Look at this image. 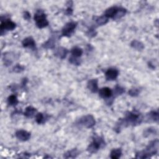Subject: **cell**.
Returning <instances> with one entry per match:
<instances>
[{
  "mask_svg": "<svg viewBox=\"0 0 159 159\" xmlns=\"http://www.w3.org/2000/svg\"><path fill=\"white\" fill-rule=\"evenodd\" d=\"M55 44H56V39L54 37H51L47 41H46L42 47L46 49H52L55 47Z\"/></svg>",
  "mask_w": 159,
  "mask_h": 159,
  "instance_id": "17",
  "label": "cell"
},
{
  "mask_svg": "<svg viewBox=\"0 0 159 159\" xmlns=\"http://www.w3.org/2000/svg\"><path fill=\"white\" fill-rule=\"evenodd\" d=\"M126 13H127V10H126L125 9H124L123 8H119L118 10V12H117L116 14L115 15L113 19L118 20V19H120L121 18H123V16H125Z\"/></svg>",
  "mask_w": 159,
  "mask_h": 159,
  "instance_id": "25",
  "label": "cell"
},
{
  "mask_svg": "<svg viewBox=\"0 0 159 159\" xmlns=\"http://www.w3.org/2000/svg\"><path fill=\"white\" fill-rule=\"evenodd\" d=\"M147 119L149 121L158 122V111H152L147 115Z\"/></svg>",
  "mask_w": 159,
  "mask_h": 159,
  "instance_id": "16",
  "label": "cell"
},
{
  "mask_svg": "<svg viewBox=\"0 0 159 159\" xmlns=\"http://www.w3.org/2000/svg\"><path fill=\"white\" fill-rule=\"evenodd\" d=\"M122 155V150L120 149H114L110 153V157L113 159H118Z\"/></svg>",
  "mask_w": 159,
  "mask_h": 159,
  "instance_id": "21",
  "label": "cell"
},
{
  "mask_svg": "<svg viewBox=\"0 0 159 159\" xmlns=\"http://www.w3.org/2000/svg\"><path fill=\"white\" fill-rule=\"evenodd\" d=\"M83 53V50L78 47H75L72 48V50H71L72 56L76 58H80L82 56Z\"/></svg>",
  "mask_w": 159,
  "mask_h": 159,
  "instance_id": "19",
  "label": "cell"
},
{
  "mask_svg": "<svg viewBox=\"0 0 159 159\" xmlns=\"http://www.w3.org/2000/svg\"><path fill=\"white\" fill-rule=\"evenodd\" d=\"M99 95L103 99L109 100L113 96V91L108 87H104L101 88L99 91Z\"/></svg>",
  "mask_w": 159,
  "mask_h": 159,
  "instance_id": "10",
  "label": "cell"
},
{
  "mask_svg": "<svg viewBox=\"0 0 159 159\" xmlns=\"http://www.w3.org/2000/svg\"><path fill=\"white\" fill-rule=\"evenodd\" d=\"M46 117L42 113H39L36 115V121L37 124H41L45 123Z\"/></svg>",
  "mask_w": 159,
  "mask_h": 159,
  "instance_id": "27",
  "label": "cell"
},
{
  "mask_svg": "<svg viewBox=\"0 0 159 159\" xmlns=\"http://www.w3.org/2000/svg\"><path fill=\"white\" fill-rule=\"evenodd\" d=\"M157 129L155 128H149L146 129L144 131V137L145 138H148L152 135H157Z\"/></svg>",
  "mask_w": 159,
  "mask_h": 159,
  "instance_id": "22",
  "label": "cell"
},
{
  "mask_svg": "<svg viewBox=\"0 0 159 159\" xmlns=\"http://www.w3.org/2000/svg\"><path fill=\"white\" fill-rule=\"evenodd\" d=\"M73 13V9L71 7H68L66 11H65V14H67L68 16H71Z\"/></svg>",
  "mask_w": 159,
  "mask_h": 159,
  "instance_id": "33",
  "label": "cell"
},
{
  "mask_svg": "<svg viewBox=\"0 0 159 159\" xmlns=\"http://www.w3.org/2000/svg\"><path fill=\"white\" fill-rule=\"evenodd\" d=\"M96 34H97V32H96L95 29H93V28H90L88 30V31L87 32V35L90 37H93L96 36Z\"/></svg>",
  "mask_w": 159,
  "mask_h": 159,
  "instance_id": "31",
  "label": "cell"
},
{
  "mask_svg": "<svg viewBox=\"0 0 159 159\" xmlns=\"http://www.w3.org/2000/svg\"><path fill=\"white\" fill-rule=\"evenodd\" d=\"M15 135L21 141H27L31 138V133L25 130H19L16 131Z\"/></svg>",
  "mask_w": 159,
  "mask_h": 159,
  "instance_id": "9",
  "label": "cell"
},
{
  "mask_svg": "<svg viewBox=\"0 0 159 159\" xmlns=\"http://www.w3.org/2000/svg\"><path fill=\"white\" fill-rule=\"evenodd\" d=\"M36 113L37 109L36 108L32 106H28L26 108L24 115L27 118H32L36 115Z\"/></svg>",
  "mask_w": 159,
  "mask_h": 159,
  "instance_id": "14",
  "label": "cell"
},
{
  "mask_svg": "<svg viewBox=\"0 0 159 159\" xmlns=\"http://www.w3.org/2000/svg\"><path fill=\"white\" fill-rule=\"evenodd\" d=\"M23 46L25 48H29L32 49V50H36V44L33 38L32 37H26L22 42Z\"/></svg>",
  "mask_w": 159,
  "mask_h": 159,
  "instance_id": "8",
  "label": "cell"
},
{
  "mask_svg": "<svg viewBox=\"0 0 159 159\" xmlns=\"http://www.w3.org/2000/svg\"><path fill=\"white\" fill-rule=\"evenodd\" d=\"M25 67L20 64H16L13 68V72L15 73H21L24 70Z\"/></svg>",
  "mask_w": 159,
  "mask_h": 159,
  "instance_id": "28",
  "label": "cell"
},
{
  "mask_svg": "<svg viewBox=\"0 0 159 159\" xmlns=\"http://www.w3.org/2000/svg\"><path fill=\"white\" fill-rule=\"evenodd\" d=\"M77 124L83 126L86 128L89 129L94 127L96 124V121L95 118L92 115L88 114L80 118L78 120Z\"/></svg>",
  "mask_w": 159,
  "mask_h": 159,
  "instance_id": "4",
  "label": "cell"
},
{
  "mask_svg": "<svg viewBox=\"0 0 159 159\" xmlns=\"http://www.w3.org/2000/svg\"><path fill=\"white\" fill-rule=\"evenodd\" d=\"M77 23L75 22H69L64 26L62 30V35L65 37H70L72 36L76 29Z\"/></svg>",
  "mask_w": 159,
  "mask_h": 159,
  "instance_id": "5",
  "label": "cell"
},
{
  "mask_svg": "<svg viewBox=\"0 0 159 159\" xmlns=\"http://www.w3.org/2000/svg\"><path fill=\"white\" fill-rule=\"evenodd\" d=\"M36 23L38 28L42 29L48 25V21H47V18H43L36 21Z\"/></svg>",
  "mask_w": 159,
  "mask_h": 159,
  "instance_id": "18",
  "label": "cell"
},
{
  "mask_svg": "<svg viewBox=\"0 0 159 159\" xmlns=\"http://www.w3.org/2000/svg\"><path fill=\"white\" fill-rule=\"evenodd\" d=\"M105 141L100 136H95L91 143L88 147L87 150L91 153H95L105 147Z\"/></svg>",
  "mask_w": 159,
  "mask_h": 159,
  "instance_id": "3",
  "label": "cell"
},
{
  "mask_svg": "<svg viewBox=\"0 0 159 159\" xmlns=\"http://www.w3.org/2000/svg\"><path fill=\"white\" fill-rule=\"evenodd\" d=\"M130 46L133 48L135 49L137 51H142L144 48V45L143 43L138 41V40H133L130 43Z\"/></svg>",
  "mask_w": 159,
  "mask_h": 159,
  "instance_id": "15",
  "label": "cell"
},
{
  "mask_svg": "<svg viewBox=\"0 0 159 159\" xmlns=\"http://www.w3.org/2000/svg\"><path fill=\"white\" fill-rule=\"evenodd\" d=\"M69 62L75 65H80L81 63V61L78 58H76L73 56H71L69 58Z\"/></svg>",
  "mask_w": 159,
  "mask_h": 159,
  "instance_id": "29",
  "label": "cell"
},
{
  "mask_svg": "<svg viewBox=\"0 0 159 159\" xmlns=\"http://www.w3.org/2000/svg\"><path fill=\"white\" fill-rule=\"evenodd\" d=\"M18 103L19 101L18 100V98L14 95L9 96L8 98V103L9 106H16L18 104Z\"/></svg>",
  "mask_w": 159,
  "mask_h": 159,
  "instance_id": "23",
  "label": "cell"
},
{
  "mask_svg": "<svg viewBox=\"0 0 159 159\" xmlns=\"http://www.w3.org/2000/svg\"><path fill=\"white\" fill-rule=\"evenodd\" d=\"M118 7L117 6H112L111 8H108L105 12V14L104 16H106L107 18H112L113 19L114 18L115 15L116 14L118 10Z\"/></svg>",
  "mask_w": 159,
  "mask_h": 159,
  "instance_id": "12",
  "label": "cell"
},
{
  "mask_svg": "<svg viewBox=\"0 0 159 159\" xmlns=\"http://www.w3.org/2000/svg\"><path fill=\"white\" fill-rule=\"evenodd\" d=\"M95 22L97 25L98 26H103L107 24L108 22V18H107L105 16H101L97 17L95 19Z\"/></svg>",
  "mask_w": 159,
  "mask_h": 159,
  "instance_id": "24",
  "label": "cell"
},
{
  "mask_svg": "<svg viewBox=\"0 0 159 159\" xmlns=\"http://www.w3.org/2000/svg\"><path fill=\"white\" fill-rule=\"evenodd\" d=\"M27 81H28V80H27V78H25L23 79V81H22V83H21V86H22V88H25V87L26 86V85H27Z\"/></svg>",
  "mask_w": 159,
  "mask_h": 159,
  "instance_id": "34",
  "label": "cell"
},
{
  "mask_svg": "<svg viewBox=\"0 0 159 159\" xmlns=\"http://www.w3.org/2000/svg\"><path fill=\"white\" fill-rule=\"evenodd\" d=\"M142 120H143L142 115L138 111L134 110L133 111H128L125 113V117L123 119H120L119 120L115 127V130H118V133H119L122 128L127 127L130 125H139L142 123Z\"/></svg>",
  "mask_w": 159,
  "mask_h": 159,
  "instance_id": "1",
  "label": "cell"
},
{
  "mask_svg": "<svg viewBox=\"0 0 159 159\" xmlns=\"http://www.w3.org/2000/svg\"><path fill=\"white\" fill-rule=\"evenodd\" d=\"M78 155V152L76 149H73L66 152L64 154V157L66 158H76Z\"/></svg>",
  "mask_w": 159,
  "mask_h": 159,
  "instance_id": "20",
  "label": "cell"
},
{
  "mask_svg": "<svg viewBox=\"0 0 159 159\" xmlns=\"http://www.w3.org/2000/svg\"><path fill=\"white\" fill-rule=\"evenodd\" d=\"M158 149V140L156 139L152 141L150 143L147 147L146 149L139 152L136 154V158H147L151 156L156 154Z\"/></svg>",
  "mask_w": 159,
  "mask_h": 159,
  "instance_id": "2",
  "label": "cell"
},
{
  "mask_svg": "<svg viewBox=\"0 0 159 159\" xmlns=\"http://www.w3.org/2000/svg\"><path fill=\"white\" fill-rule=\"evenodd\" d=\"M124 92H125V90L123 87H121L119 85H116L114 87V91H113V95H114L115 97H116L118 96L121 95Z\"/></svg>",
  "mask_w": 159,
  "mask_h": 159,
  "instance_id": "26",
  "label": "cell"
},
{
  "mask_svg": "<svg viewBox=\"0 0 159 159\" xmlns=\"http://www.w3.org/2000/svg\"><path fill=\"white\" fill-rule=\"evenodd\" d=\"M119 75V71L116 68H109L105 73L106 79L108 81L116 80Z\"/></svg>",
  "mask_w": 159,
  "mask_h": 159,
  "instance_id": "7",
  "label": "cell"
},
{
  "mask_svg": "<svg viewBox=\"0 0 159 159\" xmlns=\"http://www.w3.org/2000/svg\"><path fill=\"white\" fill-rule=\"evenodd\" d=\"M16 27V24L9 19H6L1 21V25H0V30H1V34L3 35V32L5 31H13Z\"/></svg>",
  "mask_w": 159,
  "mask_h": 159,
  "instance_id": "6",
  "label": "cell"
},
{
  "mask_svg": "<svg viewBox=\"0 0 159 159\" xmlns=\"http://www.w3.org/2000/svg\"><path fill=\"white\" fill-rule=\"evenodd\" d=\"M68 53V51L66 48L60 47H58L56 50V52H55V56L60 58L63 59L67 57Z\"/></svg>",
  "mask_w": 159,
  "mask_h": 159,
  "instance_id": "13",
  "label": "cell"
},
{
  "mask_svg": "<svg viewBox=\"0 0 159 159\" xmlns=\"http://www.w3.org/2000/svg\"><path fill=\"white\" fill-rule=\"evenodd\" d=\"M139 93H140V90L138 88L130 89L128 92L129 95H130V96H133V97L138 96L139 95Z\"/></svg>",
  "mask_w": 159,
  "mask_h": 159,
  "instance_id": "30",
  "label": "cell"
},
{
  "mask_svg": "<svg viewBox=\"0 0 159 159\" xmlns=\"http://www.w3.org/2000/svg\"><path fill=\"white\" fill-rule=\"evenodd\" d=\"M87 88L92 93H97L99 91L98 89V81L97 79H91L88 81Z\"/></svg>",
  "mask_w": 159,
  "mask_h": 159,
  "instance_id": "11",
  "label": "cell"
},
{
  "mask_svg": "<svg viewBox=\"0 0 159 159\" xmlns=\"http://www.w3.org/2000/svg\"><path fill=\"white\" fill-rule=\"evenodd\" d=\"M23 18L24 19L28 21L31 19V14L29 12L27 11H26L24 12L23 13Z\"/></svg>",
  "mask_w": 159,
  "mask_h": 159,
  "instance_id": "32",
  "label": "cell"
}]
</instances>
